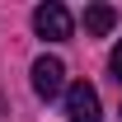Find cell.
Listing matches in <instances>:
<instances>
[{
  "instance_id": "277c9868",
  "label": "cell",
  "mask_w": 122,
  "mask_h": 122,
  "mask_svg": "<svg viewBox=\"0 0 122 122\" xmlns=\"http://www.w3.org/2000/svg\"><path fill=\"white\" fill-rule=\"evenodd\" d=\"M117 28V10L113 5H89L85 10V33L89 38H103V33H113Z\"/></svg>"
},
{
  "instance_id": "3957f363",
  "label": "cell",
  "mask_w": 122,
  "mask_h": 122,
  "mask_svg": "<svg viewBox=\"0 0 122 122\" xmlns=\"http://www.w3.org/2000/svg\"><path fill=\"white\" fill-rule=\"evenodd\" d=\"M33 94L38 99H56V94H66V66H61L56 56H38L33 61Z\"/></svg>"
},
{
  "instance_id": "5b68a950",
  "label": "cell",
  "mask_w": 122,
  "mask_h": 122,
  "mask_svg": "<svg viewBox=\"0 0 122 122\" xmlns=\"http://www.w3.org/2000/svg\"><path fill=\"white\" fill-rule=\"evenodd\" d=\"M108 66H113V80H117V85H122V42L113 47V61H108Z\"/></svg>"
},
{
  "instance_id": "6da1fadb",
  "label": "cell",
  "mask_w": 122,
  "mask_h": 122,
  "mask_svg": "<svg viewBox=\"0 0 122 122\" xmlns=\"http://www.w3.org/2000/svg\"><path fill=\"white\" fill-rule=\"evenodd\" d=\"M66 117H71V122H103L99 89H94L89 80H75V85H66Z\"/></svg>"
},
{
  "instance_id": "7a4b0ae2",
  "label": "cell",
  "mask_w": 122,
  "mask_h": 122,
  "mask_svg": "<svg viewBox=\"0 0 122 122\" xmlns=\"http://www.w3.org/2000/svg\"><path fill=\"white\" fill-rule=\"evenodd\" d=\"M33 28H38V38H47V42H66V38H71V10L56 5V0H47V5L33 10Z\"/></svg>"
}]
</instances>
